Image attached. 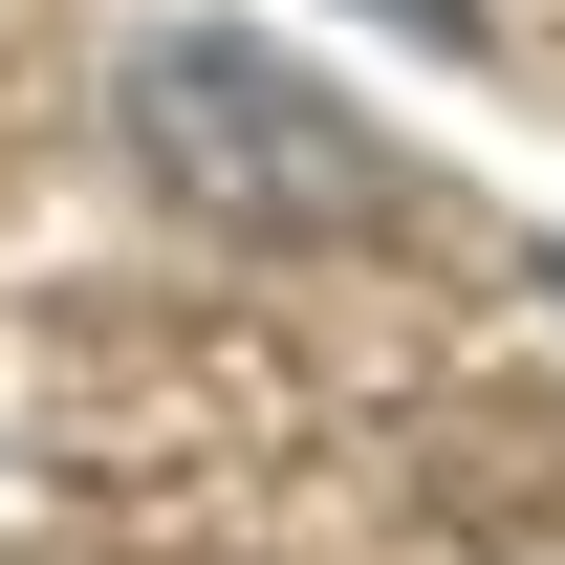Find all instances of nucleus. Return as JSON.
<instances>
[{
  "instance_id": "obj_1",
  "label": "nucleus",
  "mask_w": 565,
  "mask_h": 565,
  "mask_svg": "<svg viewBox=\"0 0 565 565\" xmlns=\"http://www.w3.org/2000/svg\"><path fill=\"white\" fill-rule=\"evenodd\" d=\"M131 152L217 239H370V217H392V152L282 66V44H239V22H152L131 44Z\"/></svg>"
},
{
  "instance_id": "obj_2",
  "label": "nucleus",
  "mask_w": 565,
  "mask_h": 565,
  "mask_svg": "<svg viewBox=\"0 0 565 565\" xmlns=\"http://www.w3.org/2000/svg\"><path fill=\"white\" fill-rule=\"evenodd\" d=\"M435 22H479V0H435Z\"/></svg>"
}]
</instances>
